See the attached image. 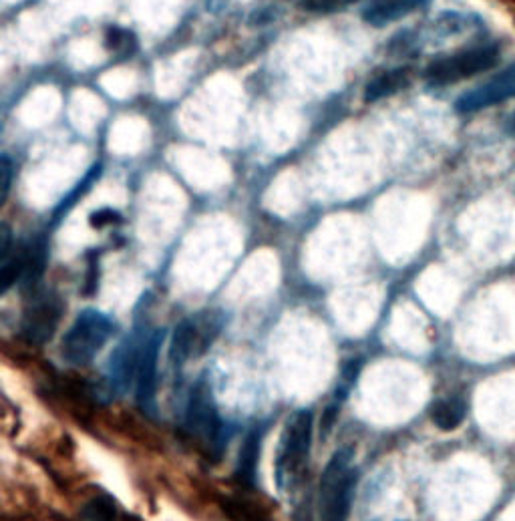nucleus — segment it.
<instances>
[{
	"label": "nucleus",
	"instance_id": "obj_1",
	"mask_svg": "<svg viewBox=\"0 0 515 521\" xmlns=\"http://www.w3.org/2000/svg\"><path fill=\"white\" fill-rule=\"evenodd\" d=\"M357 485L353 451L340 449L322 471L318 487V521H347Z\"/></svg>",
	"mask_w": 515,
	"mask_h": 521
},
{
	"label": "nucleus",
	"instance_id": "obj_2",
	"mask_svg": "<svg viewBox=\"0 0 515 521\" xmlns=\"http://www.w3.org/2000/svg\"><path fill=\"white\" fill-rule=\"evenodd\" d=\"M310 443H312V413L302 409L296 411L280 437L278 457H276V479L282 489L294 487V483L300 479L308 455H310Z\"/></svg>",
	"mask_w": 515,
	"mask_h": 521
},
{
	"label": "nucleus",
	"instance_id": "obj_3",
	"mask_svg": "<svg viewBox=\"0 0 515 521\" xmlns=\"http://www.w3.org/2000/svg\"><path fill=\"white\" fill-rule=\"evenodd\" d=\"M501 49L495 43H485V45H475L463 51H457L453 55L435 59L429 63L425 71V79L431 85L443 87V85H453L457 81L481 75L489 69H493L499 63Z\"/></svg>",
	"mask_w": 515,
	"mask_h": 521
},
{
	"label": "nucleus",
	"instance_id": "obj_4",
	"mask_svg": "<svg viewBox=\"0 0 515 521\" xmlns=\"http://www.w3.org/2000/svg\"><path fill=\"white\" fill-rule=\"evenodd\" d=\"M186 431L212 455L222 451L224 423L218 413L212 385L202 379L190 393L186 407Z\"/></svg>",
	"mask_w": 515,
	"mask_h": 521
},
{
	"label": "nucleus",
	"instance_id": "obj_5",
	"mask_svg": "<svg viewBox=\"0 0 515 521\" xmlns=\"http://www.w3.org/2000/svg\"><path fill=\"white\" fill-rule=\"evenodd\" d=\"M113 330V320L103 312H81L63 338V357L73 365H85L93 361L111 338Z\"/></svg>",
	"mask_w": 515,
	"mask_h": 521
},
{
	"label": "nucleus",
	"instance_id": "obj_6",
	"mask_svg": "<svg viewBox=\"0 0 515 521\" xmlns=\"http://www.w3.org/2000/svg\"><path fill=\"white\" fill-rule=\"evenodd\" d=\"M222 330V316L218 312L196 314L182 324H178L174 338H171L169 357L174 365H184L192 357L204 355L210 344Z\"/></svg>",
	"mask_w": 515,
	"mask_h": 521
},
{
	"label": "nucleus",
	"instance_id": "obj_7",
	"mask_svg": "<svg viewBox=\"0 0 515 521\" xmlns=\"http://www.w3.org/2000/svg\"><path fill=\"white\" fill-rule=\"evenodd\" d=\"M61 314H63V304L55 294L51 292L37 294L27 306L23 316V324H21L23 338L31 344H45L55 334Z\"/></svg>",
	"mask_w": 515,
	"mask_h": 521
},
{
	"label": "nucleus",
	"instance_id": "obj_8",
	"mask_svg": "<svg viewBox=\"0 0 515 521\" xmlns=\"http://www.w3.org/2000/svg\"><path fill=\"white\" fill-rule=\"evenodd\" d=\"M509 99H515V63L509 65L507 69H503L491 81L463 93L457 99L455 109L459 113H475V111H483L487 107L505 103Z\"/></svg>",
	"mask_w": 515,
	"mask_h": 521
},
{
	"label": "nucleus",
	"instance_id": "obj_9",
	"mask_svg": "<svg viewBox=\"0 0 515 521\" xmlns=\"http://www.w3.org/2000/svg\"><path fill=\"white\" fill-rule=\"evenodd\" d=\"M163 342V332L157 330L143 342V351L137 365L135 375V401L139 409L147 415L155 411V395H157V361Z\"/></svg>",
	"mask_w": 515,
	"mask_h": 521
},
{
	"label": "nucleus",
	"instance_id": "obj_10",
	"mask_svg": "<svg viewBox=\"0 0 515 521\" xmlns=\"http://www.w3.org/2000/svg\"><path fill=\"white\" fill-rule=\"evenodd\" d=\"M427 5L429 0H369L363 19L373 27H387Z\"/></svg>",
	"mask_w": 515,
	"mask_h": 521
},
{
	"label": "nucleus",
	"instance_id": "obj_11",
	"mask_svg": "<svg viewBox=\"0 0 515 521\" xmlns=\"http://www.w3.org/2000/svg\"><path fill=\"white\" fill-rule=\"evenodd\" d=\"M143 342L145 340H135L129 338L127 342H123L117 353L111 357V387L121 391L125 389L131 381H135L137 375V365H139V357L143 351Z\"/></svg>",
	"mask_w": 515,
	"mask_h": 521
},
{
	"label": "nucleus",
	"instance_id": "obj_12",
	"mask_svg": "<svg viewBox=\"0 0 515 521\" xmlns=\"http://www.w3.org/2000/svg\"><path fill=\"white\" fill-rule=\"evenodd\" d=\"M260 451H262V431L254 429L246 435L236 463V479L244 485L256 483L258 463H260Z\"/></svg>",
	"mask_w": 515,
	"mask_h": 521
},
{
	"label": "nucleus",
	"instance_id": "obj_13",
	"mask_svg": "<svg viewBox=\"0 0 515 521\" xmlns=\"http://www.w3.org/2000/svg\"><path fill=\"white\" fill-rule=\"evenodd\" d=\"M409 81H411V75L407 69L383 71L369 81V85L365 89V99L379 101L383 97H391V95L399 93L401 89H405L409 85Z\"/></svg>",
	"mask_w": 515,
	"mask_h": 521
},
{
	"label": "nucleus",
	"instance_id": "obj_14",
	"mask_svg": "<svg viewBox=\"0 0 515 521\" xmlns=\"http://www.w3.org/2000/svg\"><path fill=\"white\" fill-rule=\"evenodd\" d=\"M467 415V405L461 397L441 399L431 409V419L441 431H455Z\"/></svg>",
	"mask_w": 515,
	"mask_h": 521
},
{
	"label": "nucleus",
	"instance_id": "obj_15",
	"mask_svg": "<svg viewBox=\"0 0 515 521\" xmlns=\"http://www.w3.org/2000/svg\"><path fill=\"white\" fill-rule=\"evenodd\" d=\"M81 517L83 521H117V507L107 495H101L83 507Z\"/></svg>",
	"mask_w": 515,
	"mask_h": 521
},
{
	"label": "nucleus",
	"instance_id": "obj_16",
	"mask_svg": "<svg viewBox=\"0 0 515 521\" xmlns=\"http://www.w3.org/2000/svg\"><path fill=\"white\" fill-rule=\"evenodd\" d=\"M97 176H99V167H93V169L87 173V178H85V180H83V182H81V184H79V186H77V188H75V190H73V192L63 200V204L57 208L55 218H61L63 214H67V212L71 210V206H73V204H75V202L85 194V190H89V186L93 184V180H95Z\"/></svg>",
	"mask_w": 515,
	"mask_h": 521
},
{
	"label": "nucleus",
	"instance_id": "obj_17",
	"mask_svg": "<svg viewBox=\"0 0 515 521\" xmlns=\"http://www.w3.org/2000/svg\"><path fill=\"white\" fill-rule=\"evenodd\" d=\"M353 3H357V0H304L302 9L312 13H338Z\"/></svg>",
	"mask_w": 515,
	"mask_h": 521
},
{
	"label": "nucleus",
	"instance_id": "obj_18",
	"mask_svg": "<svg viewBox=\"0 0 515 521\" xmlns=\"http://www.w3.org/2000/svg\"><path fill=\"white\" fill-rule=\"evenodd\" d=\"M133 47V35L125 29H109L107 31V49L113 53H123L127 55Z\"/></svg>",
	"mask_w": 515,
	"mask_h": 521
},
{
	"label": "nucleus",
	"instance_id": "obj_19",
	"mask_svg": "<svg viewBox=\"0 0 515 521\" xmlns=\"http://www.w3.org/2000/svg\"><path fill=\"white\" fill-rule=\"evenodd\" d=\"M0 165H3V169H0V178H3V188H0V202H7V196H9V190H11V176H13V167H11V159L7 155H3V159H0Z\"/></svg>",
	"mask_w": 515,
	"mask_h": 521
},
{
	"label": "nucleus",
	"instance_id": "obj_20",
	"mask_svg": "<svg viewBox=\"0 0 515 521\" xmlns=\"http://www.w3.org/2000/svg\"><path fill=\"white\" fill-rule=\"evenodd\" d=\"M117 220H119V214L105 208V210H99V212H95L91 216V226L93 228H103V226H109V224H113Z\"/></svg>",
	"mask_w": 515,
	"mask_h": 521
},
{
	"label": "nucleus",
	"instance_id": "obj_21",
	"mask_svg": "<svg viewBox=\"0 0 515 521\" xmlns=\"http://www.w3.org/2000/svg\"><path fill=\"white\" fill-rule=\"evenodd\" d=\"M338 409H340V405H338V403H332V405H328L326 411L322 413V421H320V431H322V435H328V433H330V429H332V425H334V421H336V417H338Z\"/></svg>",
	"mask_w": 515,
	"mask_h": 521
},
{
	"label": "nucleus",
	"instance_id": "obj_22",
	"mask_svg": "<svg viewBox=\"0 0 515 521\" xmlns=\"http://www.w3.org/2000/svg\"><path fill=\"white\" fill-rule=\"evenodd\" d=\"M503 127H505V131H507L509 135H513V137H515V111H513V113H509V115L505 117V123H503Z\"/></svg>",
	"mask_w": 515,
	"mask_h": 521
}]
</instances>
